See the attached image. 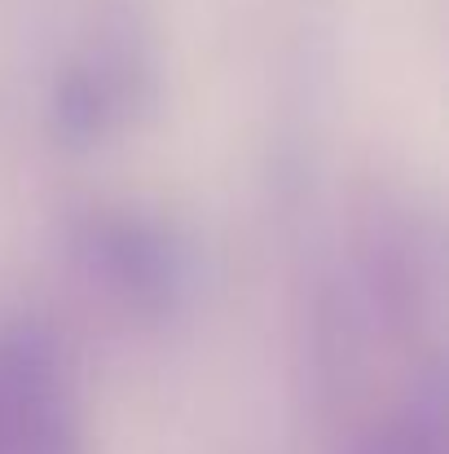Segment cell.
I'll return each instance as SVG.
<instances>
[{
    "mask_svg": "<svg viewBox=\"0 0 449 454\" xmlns=\"http://www.w3.org/2000/svg\"><path fill=\"white\" fill-rule=\"evenodd\" d=\"M93 256L97 270L137 304H163L172 292V256L163 247V239L137 225L133 216H115V221H97L93 234Z\"/></svg>",
    "mask_w": 449,
    "mask_h": 454,
    "instance_id": "obj_1",
    "label": "cell"
}]
</instances>
